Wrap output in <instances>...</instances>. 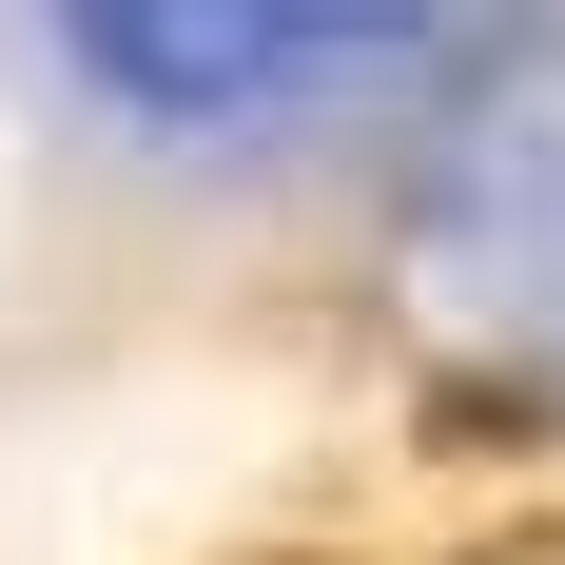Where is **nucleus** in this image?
I'll return each mask as SVG.
<instances>
[{
    "mask_svg": "<svg viewBox=\"0 0 565 565\" xmlns=\"http://www.w3.org/2000/svg\"><path fill=\"white\" fill-rule=\"evenodd\" d=\"M449 565H565V526H488V546H449Z\"/></svg>",
    "mask_w": 565,
    "mask_h": 565,
    "instance_id": "1",
    "label": "nucleus"
},
{
    "mask_svg": "<svg viewBox=\"0 0 565 565\" xmlns=\"http://www.w3.org/2000/svg\"><path fill=\"white\" fill-rule=\"evenodd\" d=\"M274 565H332V546H274Z\"/></svg>",
    "mask_w": 565,
    "mask_h": 565,
    "instance_id": "2",
    "label": "nucleus"
}]
</instances>
